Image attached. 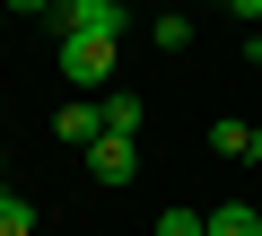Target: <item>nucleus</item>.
<instances>
[{"label": "nucleus", "instance_id": "obj_1", "mask_svg": "<svg viewBox=\"0 0 262 236\" xmlns=\"http://www.w3.org/2000/svg\"><path fill=\"white\" fill-rule=\"evenodd\" d=\"M53 61H61V79H70V96H96V88L114 79V61H122V53H114V35H61V53H53Z\"/></svg>", "mask_w": 262, "mask_h": 236}, {"label": "nucleus", "instance_id": "obj_2", "mask_svg": "<svg viewBox=\"0 0 262 236\" xmlns=\"http://www.w3.org/2000/svg\"><path fill=\"white\" fill-rule=\"evenodd\" d=\"M61 35H131V9H122V0H53V9H44Z\"/></svg>", "mask_w": 262, "mask_h": 236}, {"label": "nucleus", "instance_id": "obj_3", "mask_svg": "<svg viewBox=\"0 0 262 236\" xmlns=\"http://www.w3.org/2000/svg\"><path fill=\"white\" fill-rule=\"evenodd\" d=\"M88 166H96V184H131V175H140V140L105 132V140H88Z\"/></svg>", "mask_w": 262, "mask_h": 236}, {"label": "nucleus", "instance_id": "obj_4", "mask_svg": "<svg viewBox=\"0 0 262 236\" xmlns=\"http://www.w3.org/2000/svg\"><path fill=\"white\" fill-rule=\"evenodd\" d=\"M53 132H61L70 149H88V140H105V105H96V96H70V105L53 114Z\"/></svg>", "mask_w": 262, "mask_h": 236}, {"label": "nucleus", "instance_id": "obj_5", "mask_svg": "<svg viewBox=\"0 0 262 236\" xmlns=\"http://www.w3.org/2000/svg\"><path fill=\"white\" fill-rule=\"evenodd\" d=\"M140 123H149V105L131 96V88H114L105 96V132H131V140H140Z\"/></svg>", "mask_w": 262, "mask_h": 236}, {"label": "nucleus", "instance_id": "obj_6", "mask_svg": "<svg viewBox=\"0 0 262 236\" xmlns=\"http://www.w3.org/2000/svg\"><path fill=\"white\" fill-rule=\"evenodd\" d=\"M0 236H35V201L0 184Z\"/></svg>", "mask_w": 262, "mask_h": 236}, {"label": "nucleus", "instance_id": "obj_7", "mask_svg": "<svg viewBox=\"0 0 262 236\" xmlns=\"http://www.w3.org/2000/svg\"><path fill=\"white\" fill-rule=\"evenodd\" d=\"M210 236H262V219H253L245 201H219V210H210Z\"/></svg>", "mask_w": 262, "mask_h": 236}, {"label": "nucleus", "instance_id": "obj_8", "mask_svg": "<svg viewBox=\"0 0 262 236\" xmlns=\"http://www.w3.org/2000/svg\"><path fill=\"white\" fill-rule=\"evenodd\" d=\"M210 149L219 158H253V123H210Z\"/></svg>", "mask_w": 262, "mask_h": 236}, {"label": "nucleus", "instance_id": "obj_9", "mask_svg": "<svg viewBox=\"0 0 262 236\" xmlns=\"http://www.w3.org/2000/svg\"><path fill=\"white\" fill-rule=\"evenodd\" d=\"M149 44H158V53H184V44H192V18H175V9H166V18L149 27Z\"/></svg>", "mask_w": 262, "mask_h": 236}, {"label": "nucleus", "instance_id": "obj_10", "mask_svg": "<svg viewBox=\"0 0 262 236\" xmlns=\"http://www.w3.org/2000/svg\"><path fill=\"white\" fill-rule=\"evenodd\" d=\"M158 236H210V210H166Z\"/></svg>", "mask_w": 262, "mask_h": 236}, {"label": "nucleus", "instance_id": "obj_11", "mask_svg": "<svg viewBox=\"0 0 262 236\" xmlns=\"http://www.w3.org/2000/svg\"><path fill=\"white\" fill-rule=\"evenodd\" d=\"M219 9H236L245 27H262V0H219Z\"/></svg>", "mask_w": 262, "mask_h": 236}, {"label": "nucleus", "instance_id": "obj_12", "mask_svg": "<svg viewBox=\"0 0 262 236\" xmlns=\"http://www.w3.org/2000/svg\"><path fill=\"white\" fill-rule=\"evenodd\" d=\"M0 9H18V18H35V9H53V0H0Z\"/></svg>", "mask_w": 262, "mask_h": 236}, {"label": "nucleus", "instance_id": "obj_13", "mask_svg": "<svg viewBox=\"0 0 262 236\" xmlns=\"http://www.w3.org/2000/svg\"><path fill=\"white\" fill-rule=\"evenodd\" d=\"M253 166H262V123H253Z\"/></svg>", "mask_w": 262, "mask_h": 236}, {"label": "nucleus", "instance_id": "obj_14", "mask_svg": "<svg viewBox=\"0 0 262 236\" xmlns=\"http://www.w3.org/2000/svg\"><path fill=\"white\" fill-rule=\"evenodd\" d=\"M253 70H262V35H253Z\"/></svg>", "mask_w": 262, "mask_h": 236}, {"label": "nucleus", "instance_id": "obj_15", "mask_svg": "<svg viewBox=\"0 0 262 236\" xmlns=\"http://www.w3.org/2000/svg\"><path fill=\"white\" fill-rule=\"evenodd\" d=\"M0 184H9V158H0Z\"/></svg>", "mask_w": 262, "mask_h": 236}]
</instances>
